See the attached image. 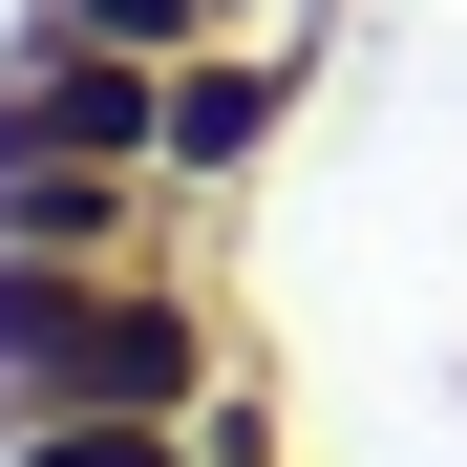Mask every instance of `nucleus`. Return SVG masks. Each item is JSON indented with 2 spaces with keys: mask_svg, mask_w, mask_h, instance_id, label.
I'll list each match as a JSON object with an SVG mask.
<instances>
[{
  "mask_svg": "<svg viewBox=\"0 0 467 467\" xmlns=\"http://www.w3.org/2000/svg\"><path fill=\"white\" fill-rule=\"evenodd\" d=\"M213 467H276V446H255V425H213Z\"/></svg>",
  "mask_w": 467,
  "mask_h": 467,
  "instance_id": "0eeeda50",
  "label": "nucleus"
},
{
  "mask_svg": "<svg viewBox=\"0 0 467 467\" xmlns=\"http://www.w3.org/2000/svg\"><path fill=\"white\" fill-rule=\"evenodd\" d=\"M43 22H64V43H128V64H192L213 0H43Z\"/></svg>",
  "mask_w": 467,
  "mask_h": 467,
  "instance_id": "423d86ee",
  "label": "nucleus"
},
{
  "mask_svg": "<svg viewBox=\"0 0 467 467\" xmlns=\"http://www.w3.org/2000/svg\"><path fill=\"white\" fill-rule=\"evenodd\" d=\"M276 107H297L276 64H213V43H192V64H171V171H255Z\"/></svg>",
  "mask_w": 467,
  "mask_h": 467,
  "instance_id": "20e7f679",
  "label": "nucleus"
},
{
  "mask_svg": "<svg viewBox=\"0 0 467 467\" xmlns=\"http://www.w3.org/2000/svg\"><path fill=\"white\" fill-rule=\"evenodd\" d=\"M22 467H192V446L128 425V404H64V425H22Z\"/></svg>",
  "mask_w": 467,
  "mask_h": 467,
  "instance_id": "39448f33",
  "label": "nucleus"
},
{
  "mask_svg": "<svg viewBox=\"0 0 467 467\" xmlns=\"http://www.w3.org/2000/svg\"><path fill=\"white\" fill-rule=\"evenodd\" d=\"M22 149H86V171H171V64H128V43H22V86H0V171Z\"/></svg>",
  "mask_w": 467,
  "mask_h": 467,
  "instance_id": "f03ea898",
  "label": "nucleus"
},
{
  "mask_svg": "<svg viewBox=\"0 0 467 467\" xmlns=\"http://www.w3.org/2000/svg\"><path fill=\"white\" fill-rule=\"evenodd\" d=\"M213 382V319L171 276H107V255H22L0 234V404L64 425V404H128V425H192Z\"/></svg>",
  "mask_w": 467,
  "mask_h": 467,
  "instance_id": "f257e3e1",
  "label": "nucleus"
},
{
  "mask_svg": "<svg viewBox=\"0 0 467 467\" xmlns=\"http://www.w3.org/2000/svg\"><path fill=\"white\" fill-rule=\"evenodd\" d=\"M0 234H22V255H128V234H149V171H86V149H22V171H0Z\"/></svg>",
  "mask_w": 467,
  "mask_h": 467,
  "instance_id": "7ed1b4c3",
  "label": "nucleus"
}]
</instances>
